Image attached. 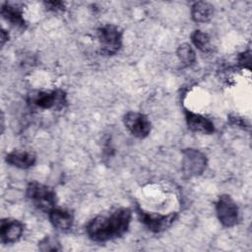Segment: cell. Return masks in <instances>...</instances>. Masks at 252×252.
I'll list each match as a JSON object with an SVG mask.
<instances>
[{"instance_id":"cell-19","label":"cell","mask_w":252,"mask_h":252,"mask_svg":"<svg viewBox=\"0 0 252 252\" xmlns=\"http://www.w3.org/2000/svg\"><path fill=\"white\" fill-rule=\"evenodd\" d=\"M238 63H239L241 66H243V67L247 66L248 68H250V51H249V50H248V51H245V52H243V53H241V54L239 55V57H238Z\"/></svg>"},{"instance_id":"cell-7","label":"cell","mask_w":252,"mask_h":252,"mask_svg":"<svg viewBox=\"0 0 252 252\" xmlns=\"http://www.w3.org/2000/svg\"><path fill=\"white\" fill-rule=\"evenodd\" d=\"M123 122L128 131L139 139L149 136L152 124L148 116L137 111H129L123 117Z\"/></svg>"},{"instance_id":"cell-17","label":"cell","mask_w":252,"mask_h":252,"mask_svg":"<svg viewBox=\"0 0 252 252\" xmlns=\"http://www.w3.org/2000/svg\"><path fill=\"white\" fill-rule=\"evenodd\" d=\"M38 249L40 251H60L62 248L57 238L48 235L38 242Z\"/></svg>"},{"instance_id":"cell-3","label":"cell","mask_w":252,"mask_h":252,"mask_svg":"<svg viewBox=\"0 0 252 252\" xmlns=\"http://www.w3.org/2000/svg\"><path fill=\"white\" fill-rule=\"evenodd\" d=\"M97 38L102 55H114L122 46V32L111 24L101 26L97 30Z\"/></svg>"},{"instance_id":"cell-10","label":"cell","mask_w":252,"mask_h":252,"mask_svg":"<svg viewBox=\"0 0 252 252\" xmlns=\"http://www.w3.org/2000/svg\"><path fill=\"white\" fill-rule=\"evenodd\" d=\"M185 120L188 128L196 133L212 134L215 131V125L211 119L199 113L185 110Z\"/></svg>"},{"instance_id":"cell-2","label":"cell","mask_w":252,"mask_h":252,"mask_svg":"<svg viewBox=\"0 0 252 252\" xmlns=\"http://www.w3.org/2000/svg\"><path fill=\"white\" fill-rule=\"evenodd\" d=\"M26 195L28 199L38 210L43 212H49L56 205V193L54 190L37 181H32L28 184L26 189Z\"/></svg>"},{"instance_id":"cell-15","label":"cell","mask_w":252,"mask_h":252,"mask_svg":"<svg viewBox=\"0 0 252 252\" xmlns=\"http://www.w3.org/2000/svg\"><path fill=\"white\" fill-rule=\"evenodd\" d=\"M176 54L184 66L192 65L196 60V54L189 43H182L177 47Z\"/></svg>"},{"instance_id":"cell-4","label":"cell","mask_w":252,"mask_h":252,"mask_svg":"<svg viewBox=\"0 0 252 252\" xmlns=\"http://www.w3.org/2000/svg\"><path fill=\"white\" fill-rule=\"evenodd\" d=\"M216 213L220 222L225 227H232L238 222V207L229 195L223 194L219 197L216 203Z\"/></svg>"},{"instance_id":"cell-16","label":"cell","mask_w":252,"mask_h":252,"mask_svg":"<svg viewBox=\"0 0 252 252\" xmlns=\"http://www.w3.org/2000/svg\"><path fill=\"white\" fill-rule=\"evenodd\" d=\"M191 40L199 50L203 52H208L211 50L210 37L206 32L200 30L194 31L191 34Z\"/></svg>"},{"instance_id":"cell-14","label":"cell","mask_w":252,"mask_h":252,"mask_svg":"<svg viewBox=\"0 0 252 252\" xmlns=\"http://www.w3.org/2000/svg\"><path fill=\"white\" fill-rule=\"evenodd\" d=\"M214 14V7L209 2L199 1L191 7V17L196 23L209 22Z\"/></svg>"},{"instance_id":"cell-8","label":"cell","mask_w":252,"mask_h":252,"mask_svg":"<svg viewBox=\"0 0 252 252\" xmlns=\"http://www.w3.org/2000/svg\"><path fill=\"white\" fill-rule=\"evenodd\" d=\"M32 104L41 109H50L53 107L63 106L65 103V94L62 91H39L32 94Z\"/></svg>"},{"instance_id":"cell-13","label":"cell","mask_w":252,"mask_h":252,"mask_svg":"<svg viewBox=\"0 0 252 252\" xmlns=\"http://www.w3.org/2000/svg\"><path fill=\"white\" fill-rule=\"evenodd\" d=\"M1 15L7 22H9L14 27L25 29L27 26L22 10L17 6L11 5L9 3H4L1 7Z\"/></svg>"},{"instance_id":"cell-6","label":"cell","mask_w":252,"mask_h":252,"mask_svg":"<svg viewBox=\"0 0 252 252\" xmlns=\"http://www.w3.org/2000/svg\"><path fill=\"white\" fill-rule=\"evenodd\" d=\"M138 215L141 222H143L144 225L147 226L148 229L153 232H161L165 230L167 227H169L172 224V222L177 218L176 213L160 215V214L149 213L140 208H138Z\"/></svg>"},{"instance_id":"cell-18","label":"cell","mask_w":252,"mask_h":252,"mask_svg":"<svg viewBox=\"0 0 252 252\" xmlns=\"http://www.w3.org/2000/svg\"><path fill=\"white\" fill-rule=\"evenodd\" d=\"M44 5L46 9L53 12L61 11L64 9V3L61 1H47V2H44Z\"/></svg>"},{"instance_id":"cell-11","label":"cell","mask_w":252,"mask_h":252,"mask_svg":"<svg viewBox=\"0 0 252 252\" xmlns=\"http://www.w3.org/2000/svg\"><path fill=\"white\" fill-rule=\"evenodd\" d=\"M36 158L33 154L26 151H12L7 154L6 161L7 163L22 169H27L35 163Z\"/></svg>"},{"instance_id":"cell-20","label":"cell","mask_w":252,"mask_h":252,"mask_svg":"<svg viewBox=\"0 0 252 252\" xmlns=\"http://www.w3.org/2000/svg\"><path fill=\"white\" fill-rule=\"evenodd\" d=\"M7 40H9V34L4 29H2L1 30V45H4V43Z\"/></svg>"},{"instance_id":"cell-12","label":"cell","mask_w":252,"mask_h":252,"mask_svg":"<svg viewBox=\"0 0 252 252\" xmlns=\"http://www.w3.org/2000/svg\"><path fill=\"white\" fill-rule=\"evenodd\" d=\"M48 217L51 224L58 230H68L73 224L72 214L64 209L53 208L48 212Z\"/></svg>"},{"instance_id":"cell-9","label":"cell","mask_w":252,"mask_h":252,"mask_svg":"<svg viewBox=\"0 0 252 252\" xmlns=\"http://www.w3.org/2000/svg\"><path fill=\"white\" fill-rule=\"evenodd\" d=\"M24 224L15 219H2L0 223V240L3 244L17 242L23 235Z\"/></svg>"},{"instance_id":"cell-1","label":"cell","mask_w":252,"mask_h":252,"mask_svg":"<svg viewBox=\"0 0 252 252\" xmlns=\"http://www.w3.org/2000/svg\"><path fill=\"white\" fill-rule=\"evenodd\" d=\"M131 211L128 208H119L107 216H97L86 225L90 239L95 242H106L121 237L131 221Z\"/></svg>"},{"instance_id":"cell-5","label":"cell","mask_w":252,"mask_h":252,"mask_svg":"<svg viewBox=\"0 0 252 252\" xmlns=\"http://www.w3.org/2000/svg\"><path fill=\"white\" fill-rule=\"evenodd\" d=\"M207 166L206 156L196 149L182 151V171L186 177L201 175Z\"/></svg>"}]
</instances>
